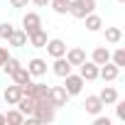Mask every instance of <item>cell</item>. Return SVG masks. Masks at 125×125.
Returning a JSON list of instances; mask_svg holds the SVG:
<instances>
[{
  "label": "cell",
  "instance_id": "obj_15",
  "mask_svg": "<svg viewBox=\"0 0 125 125\" xmlns=\"http://www.w3.org/2000/svg\"><path fill=\"white\" fill-rule=\"evenodd\" d=\"M66 61H69V64L71 66H79V64H83V61H86V52L81 49V47H74V49H66Z\"/></svg>",
  "mask_w": 125,
  "mask_h": 125
},
{
  "label": "cell",
  "instance_id": "obj_9",
  "mask_svg": "<svg viewBox=\"0 0 125 125\" xmlns=\"http://www.w3.org/2000/svg\"><path fill=\"white\" fill-rule=\"evenodd\" d=\"M42 27V17L37 15V12H27L25 17H22V30L27 32V37L32 34V32H37Z\"/></svg>",
  "mask_w": 125,
  "mask_h": 125
},
{
  "label": "cell",
  "instance_id": "obj_12",
  "mask_svg": "<svg viewBox=\"0 0 125 125\" xmlns=\"http://www.w3.org/2000/svg\"><path fill=\"white\" fill-rule=\"evenodd\" d=\"M52 71H54L59 79H64L66 74H71V64L66 61V56H56L54 64H52Z\"/></svg>",
  "mask_w": 125,
  "mask_h": 125
},
{
  "label": "cell",
  "instance_id": "obj_23",
  "mask_svg": "<svg viewBox=\"0 0 125 125\" xmlns=\"http://www.w3.org/2000/svg\"><path fill=\"white\" fill-rule=\"evenodd\" d=\"M120 39H123V30H120V27H105V42L118 44Z\"/></svg>",
  "mask_w": 125,
  "mask_h": 125
},
{
  "label": "cell",
  "instance_id": "obj_22",
  "mask_svg": "<svg viewBox=\"0 0 125 125\" xmlns=\"http://www.w3.org/2000/svg\"><path fill=\"white\" fill-rule=\"evenodd\" d=\"M5 123L22 125V123H25V113H22L20 108H12V110H8V113H5Z\"/></svg>",
  "mask_w": 125,
  "mask_h": 125
},
{
  "label": "cell",
  "instance_id": "obj_7",
  "mask_svg": "<svg viewBox=\"0 0 125 125\" xmlns=\"http://www.w3.org/2000/svg\"><path fill=\"white\" fill-rule=\"evenodd\" d=\"M44 49H47V54H49L52 59L64 56V54H66V42H64V39H47Z\"/></svg>",
  "mask_w": 125,
  "mask_h": 125
},
{
  "label": "cell",
  "instance_id": "obj_26",
  "mask_svg": "<svg viewBox=\"0 0 125 125\" xmlns=\"http://www.w3.org/2000/svg\"><path fill=\"white\" fill-rule=\"evenodd\" d=\"M17 66H20V61H17V59H12V56H8V61L3 64V71H5L8 76H10V74H12V71H15Z\"/></svg>",
  "mask_w": 125,
  "mask_h": 125
},
{
  "label": "cell",
  "instance_id": "obj_21",
  "mask_svg": "<svg viewBox=\"0 0 125 125\" xmlns=\"http://www.w3.org/2000/svg\"><path fill=\"white\" fill-rule=\"evenodd\" d=\"M98 98L103 101V105H113V103L118 101V91H115L113 86H105V88L98 93Z\"/></svg>",
  "mask_w": 125,
  "mask_h": 125
},
{
  "label": "cell",
  "instance_id": "obj_31",
  "mask_svg": "<svg viewBox=\"0 0 125 125\" xmlns=\"http://www.w3.org/2000/svg\"><path fill=\"white\" fill-rule=\"evenodd\" d=\"M27 3H30V0H10L12 8H27Z\"/></svg>",
  "mask_w": 125,
  "mask_h": 125
},
{
  "label": "cell",
  "instance_id": "obj_27",
  "mask_svg": "<svg viewBox=\"0 0 125 125\" xmlns=\"http://www.w3.org/2000/svg\"><path fill=\"white\" fill-rule=\"evenodd\" d=\"M12 30H15V27H12L10 22H0V39H8V37L12 34Z\"/></svg>",
  "mask_w": 125,
  "mask_h": 125
},
{
  "label": "cell",
  "instance_id": "obj_30",
  "mask_svg": "<svg viewBox=\"0 0 125 125\" xmlns=\"http://www.w3.org/2000/svg\"><path fill=\"white\" fill-rule=\"evenodd\" d=\"M93 125H110V118H101V115H93Z\"/></svg>",
  "mask_w": 125,
  "mask_h": 125
},
{
  "label": "cell",
  "instance_id": "obj_6",
  "mask_svg": "<svg viewBox=\"0 0 125 125\" xmlns=\"http://www.w3.org/2000/svg\"><path fill=\"white\" fill-rule=\"evenodd\" d=\"M79 76L83 81H96L98 79V64H93L91 59H86L83 64H79Z\"/></svg>",
  "mask_w": 125,
  "mask_h": 125
},
{
  "label": "cell",
  "instance_id": "obj_4",
  "mask_svg": "<svg viewBox=\"0 0 125 125\" xmlns=\"http://www.w3.org/2000/svg\"><path fill=\"white\" fill-rule=\"evenodd\" d=\"M83 79L79 76V74H66L64 76V88H66V93L69 96H79L81 91H83Z\"/></svg>",
  "mask_w": 125,
  "mask_h": 125
},
{
  "label": "cell",
  "instance_id": "obj_33",
  "mask_svg": "<svg viewBox=\"0 0 125 125\" xmlns=\"http://www.w3.org/2000/svg\"><path fill=\"white\" fill-rule=\"evenodd\" d=\"M3 123H5V115H3V113H0V125H3Z\"/></svg>",
  "mask_w": 125,
  "mask_h": 125
},
{
  "label": "cell",
  "instance_id": "obj_20",
  "mask_svg": "<svg viewBox=\"0 0 125 125\" xmlns=\"http://www.w3.org/2000/svg\"><path fill=\"white\" fill-rule=\"evenodd\" d=\"M10 47H25L27 44V32L25 30H12V34L8 37Z\"/></svg>",
  "mask_w": 125,
  "mask_h": 125
},
{
  "label": "cell",
  "instance_id": "obj_18",
  "mask_svg": "<svg viewBox=\"0 0 125 125\" xmlns=\"http://www.w3.org/2000/svg\"><path fill=\"white\" fill-rule=\"evenodd\" d=\"M91 61L93 64H105V61H110V49L108 47H96L93 49V54H91Z\"/></svg>",
  "mask_w": 125,
  "mask_h": 125
},
{
  "label": "cell",
  "instance_id": "obj_16",
  "mask_svg": "<svg viewBox=\"0 0 125 125\" xmlns=\"http://www.w3.org/2000/svg\"><path fill=\"white\" fill-rule=\"evenodd\" d=\"M27 42H30L34 49H44V44H47V32H44V27H39L37 32H32V34L27 37Z\"/></svg>",
  "mask_w": 125,
  "mask_h": 125
},
{
  "label": "cell",
  "instance_id": "obj_25",
  "mask_svg": "<svg viewBox=\"0 0 125 125\" xmlns=\"http://www.w3.org/2000/svg\"><path fill=\"white\" fill-rule=\"evenodd\" d=\"M110 61H113L118 69H123V66H125V49H123V47H118L115 52H110Z\"/></svg>",
  "mask_w": 125,
  "mask_h": 125
},
{
  "label": "cell",
  "instance_id": "obj_5",
  "mask_svg": "<svg viewBox=\"0 0 125 125\" xmlns=\"http://www.w3.org/2000/svg\"><path fill=\"white\" fill-rule=\"evenodd\" d=\"M25 88V93L27 96H32L34 101H47V93H49V86L47 83H27V86H22Z\"/></svg>",
  "mask_w": 125,
  "mask_h": 125
},
{
  "label": "cell",
  "instance_id": "obj_19",
  "mask_svg": "<svg viewBox=\"0 0 125 125\" xmlns=\"http://www.w3.org/2000/svg\"><path fill=\"white\" fill-rule=\"evenodd\" d=\"M83 22H86V30H88V32H98V30L103 27V20H101V15H96V12H88V15L83 17Z\"/></svg>",
  "mask_w": 125,
  "mask_h": 125
},
{
  "label": "cell",
  "instance_id": "obj_11",
  "mask_svg": "<svg viewBox=\"0 0 125 125\" xmlns=\"http://www.w3.org/2000/svg\"><path fill=\"white\" fill-rule=\"evenodd\" d=\"M27 71L32 74V79H34V76H37V79H39V76H44V74H47V61H44V59H39V56L30 59V61H27Z\"/></svg>",
  "mask_w": 125,
  "mask_h": 125
},
{
  "label": "cell",
  "instance_id": "obj_29",
  "mask_svg": "<svg viewBox=\"0 0 125 125\" xmlns=\"http://www.w3.org/2000/svg\"><path fill=\"white\" fill-rule=\"evenodd\" d=\"M8 56H10V54H8V49H5V47H0V69H3V64L8 61Z\"/></svg>",
  "mask_w": 125,
  "mask_h": 125
},
{
  "label": "cell",
  "instance_id": "obj_1",
  "mask_svg": "<svg viewBox=\"0 0 125 125\" xmlns=\"http://www.w3.org/2000/svg\"><path fill=\"white\" fill-rule=\"evenodd\" d=\"M34 123H52L54 118H56V108L49 103V101H37V105H34V113L30 115Z\"/></svg>",
  "mask_w": 125,
  "mask_h": 125
},
{
  "label": "cell",
  "instance_id": "obj_2",
  "mask_svg": "<svg viewBox=\"0 0 125 125\" xmlns=\"http://www.w3.org/2000/svg\"><path fill=\"white\" fill-rule=\"evenodd\" d=\"M88 12H96V0H71L69 3V15L76 20H83Z\"/></svg>",
  "mask_w": 125,
  "mask_h": 125
},
{
  "label": "cell",
  "instance_id": "obj_28",
  "mask_svg": "<svg viewBox=\"0 0 125 125\" xmlns=\"http://www.w3.org/2000/svg\"><path fill=\"white\" fill-rule=\"evenodd\" d=\"M115 115H118V120L125 123V101H115Z\"/></svg>",
  "mask_w": 125,
  "mask_h": 125
},
{
  "label": "cell",
  "instance_id": "obj_3",
  "mask_svg": "<svg viewBox=\"0 0 125 125\" xmlns=\"http://www.w3.org/2000/svg\"><path fill=\"white\" fill-rule=\"evenodd\" d=\"M71 96L66 93V88L64 86H52L49 88V93H47V101L54 105V108H61V105H66V101H69Z\"/></svg>",
  "mask_w": 125,
  "mask_h": 125
},
{
  "label": "cell",
  "instance_id": "obj_14",
  "mask_svg": "<svg viewBox=\"0 0 125 125\" xmlns=\"http://www.w3.org/2000/svg\"><path fill=\"white\" fill-rule=\"evenodd\" d=\"M83 108H86L88 115H101V110H103V101H101L98 96H86Z\"/></svg>",
  "mask_w": 125,
  "mask_h": 125
},
{
  "label": "cell",
  "instance_id": "obj_13",
  "mask_svg": "<svg viewBox=\"0 0 125 125\" xmlns=\"http://www.w3.org/2000/svg\"><path fill=\"white\" fill-rule=\"evenodd\" d=\"M10 79H12V83H20V86H27V83L32 81V74L27 71V66H22V64H20V66H17V69H15L12 74H10Z\"/></svg>",
  "mask_w": 125,
  "mask_h": 125
},
{
  "label": "cell",
  "instance_id": "obj_17",
  "mask_svg": "<svg viewBox=\"0 0 125 125\" xmlns=\"http://www.w3.org/2000/svg\"><path fill=\"white\" fill-rule=\"evenodd\" d=\"M34 105H37V101H34L32 96H27V93H25V96H22V98L17 101V108H20V110L25 113V118H30V115L34 113Z\"/></svg>",
  "mask_w": 125,
  "mask_h": 125
},
{
  "label": "cell",
  "instance_id": "obj_10",
  "mask_svg": "<svg viewBox=\"0 0 125 125\" xmlns=\"http://www.w3.org/2000/svg\"><path fill=\"white\" fill-rule=\"evenodd\" d=\"M25 96V88L20 86V83H12V86H8L5 88V93H3V98H5V103L8 105H17V101Z\"/></svg>",
  "mask_w": 125,
  "mask_h": 125
},
{
  "label": "cell",
  "instance_id": "obj_24",
  "mask_svg": "<svg viewBox=\"0 0 125 125\" xmlns=\"http://www.w3.org/2000/svg\"><path fill=\"white\" fill-rule=\"evenodd\" d=\"M69 3H71V0H49V5L54 8L56 15H66L69 12Z\"/></svg>",
  "mask_w": 125,
  "mask_h": 125
},
{
  "label": "cell",
  "instance_id": "obj_8",
  "mask_svg": "<svg viewBox=\"0 0 125 125\" xmlns=\"http://www.w3.org/2000/svg\"><path fill=\"white\" fill-rule=\"evenodd\" d=\"M118 76H120V69L113 64V61H105V64L98 66V79H103V81H115Z\"/></svg>",
  "mask_w": 125,
  "mask_h": 125
},
{
  "label": "cell",
  "instance_id": "obj_32",
  "mask_svg": "<svg viewBox=\"0 0 125 125\" xmlns=\"http://www.w3.org/2000/svg\"><path fill=\"white\" fill-rule=\"evenodd\" d=\"M30 3H34L37 8H47V5H49V0H30Z\"/></svg>",
  "mask_w": 125,
  "mask_h": 125
}]
</instances>
